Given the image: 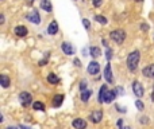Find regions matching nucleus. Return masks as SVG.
Returning a JSON list of instances; mask_svg holds the SVG:
<instances>
[{
	"instance_id": "obj_25",
	"label": "nucleus",
	"mask_w": 154,
	"mask_h": 129,
	"mask_svg": "<svg viewBox=\"0 0 154 129\" xmlns=\"http://www.w3.org/2000/svg\"><path fill=\"white\" fill-rule=\"evenodd\" d=\"M105 58H107L108 62H110V59L112 58V50H111V48H107V51H105Z\"/></svg>"
},
{
	"instance_id": "obj_24",
	"label": "nucleus",
	"mask_w": 154,
	"mask_h": 129,
	"mask_svg": "<svg viewBox=\"0 0 154 129\" xmlns=\"http://www.w3.org/2000/svg\"><path fill=\"white\" fill-rule=\"evenodd\" d=\"M135 106H137V109H139V110H143V108H145V105H143V102L142 101H135Z\"/></svg>"
},
{
	"instance_id": "obj_11",
	"label": "nucleus",
	"mask_w": 154,
	"mask_h": 129,
	"mask_svg": "<svg viewBox=\"0 0 154 129\" xmlns=\"http://www.w3.org/2000/svg\"><path fill=\"white\" fill-rule=\"evenodd\" d=\"M15 34H16V36H20V38H23V36H26L27 35V32H29V30L26 28L24 26H18V27H15Z\"/></svg>"
},
{
	"instance_id": "obj_21",
	"label": "nucleus",
	"mask_w": 154,
	"mask_h": 129,
	"mask_svg": "<svg viewBox=\"0 0 154 129\" xmlns=\"http://www.w3.org/2000/svg\"><path fill=\"white\" fill-rule=\"evenodd\" d=\"M89 96H91V90H84L81 91V101L86 102L89 99Z\"/></svg>"
},
{
	"instance_id": "obj_2",
	"label": "nucleus",
	"mask_w": 154,
	"mask_h": 129,
	"mask_svg": "<svg viewBox=\"0 0 154 129\" xmlns=\"http://www.w3.org/2000/svg\"><path fill=\"white\" fill-rule=\"evenodd\" d=\"M111 39H112L113 42H116L118 44H120V43H123L124 39H126V32H124L123 30H115V31L111 32Z\"/></svg>"
},
{
	"instance_id": "obj_33",
	"label": "nucleus",
	"mask_w": 154,
	"mask_h": 129,
	"mask_svg": "<svg viewBox=\"0 0 154 129\" xmlns=\"http://www.w3.org/2000/svg\"><path fill=\"white\" fill-rule=\"evenodd\" d=\"M20 129H29V128H26V126H22V128Z\"/></svg>"
},
{
	"instance_id": "obj_1",
	"label": "nucleus",
	"mask_w": 154,
	"mask_h": 129,
	"mask_svg": "<svg viewBox=\"0 0 154 129\" xmlns=\"http://www.w3.org/2000/svg\"><path fill=\"white\" fill-rule=\"evenodd\" d=\"M139 63V51H132L128 56H127V67H128L131 71H134L138 67Z\"/></svg>"
},
{
	"instance_id": "obj_28",
	"label": "nucleus",
	"mask_w": 154,
	"mask_h": 129,
	"mask_svg": "<svg viewBox=\"0 0 154 129\" xmlns=\"http://www.w3.org/2000/svg\"><path fill=\"white\" fill-rule=\"evenodd\" d=\"M103 3V0H92V4L95 5V7H100Z\"/></svg>"
},
{
	"instance_id": "obj_35",
	"label": "nucleus",
	"mask_w": 154,
	"mask_h": 129,
	"mask_svg": "<svg viewBox=\"0 0 154 129\" xmlns=\"http://www.w3.org/2000/svg\"><path fill=\"white\" fill-rule=\"evenodd\" d=\"M137 1H140V0H137Z\"/></svg>"
},
{
	"instance_id": "obj_18",
	"label": "nucleus",
	"mask_w": 154,
	"mask_h": 129,
	"mask_svg": "<svg viewBox=\"0 0 154 129\" xmlns=\"http://www.w3.org/2000/svg\"><path fill=\"white\" fill-rule=\"evenodd\" d=\"M107 91H108L107 85H103L101 87H100V91H99V101L100 102H104V96H105Z\"/></svg>"
},
{
	"instance_id": "obj_6",
	"label": "nucleus",
	"mask_w": 154,
	"mask_h": 129,
	"mask_svg": "<svg viewBox=\"0 0 154 129\" xmlns=\"http://www.w3.org/2000/svg\"><path fill=\"white\" fill-rule=\"evenodd\" d=\"M89 118H91L92 122H95V124L100 122L103 118V112L101 110H93V112L91 113V116H89Z\"/></svg>"
},
{
	"instance_id": "obj_34",
	"label": "nucleus",
	"mask_w": 154,
	"mask_h": 129,
	"mask_svg": "<svg viewBox=\"0 0 154 129\" xmlns=\"http://www.w3.org/2000/svg\"><path fill=\"white\" fill-rule=\"evenodd\" d=\"M122 129H131V128H128V126H126V128H122Z\"/></svg>"
},
{
	"instance_id": "obj_17",
	"label": "nucleus",
	"mask_w": 154,
	"mask_h": 129,
	"mask_svg": "<svg viewBox=\"0 0 154 129\" xmlns=\"http://www.w3.org/2000/svg\"><path fill=\"white\" fill-rule=\"evenodd\" d=\"M47 81H49V83H51V85H57V83L59 82V78L57 77L54 73H50V74L47 75Z\"/></svg>"
},
{
	"instance_id": "obj_30",
	"label": "nucleus",
	"mask_w": 154,
	"mask_h": 129,
	"mask_svg": "<svg viewBox=\"0 0 154 129\" xmlns=\"http://www.w3.org/2000/svg\"><path fill=\"white\" fill-rule=\"evenodd\" d=\"M0 23H4V15H2V16H0Z\"/></svg>"
},
{
	"instance_id": "obj_3",
	"label": "nucleus",
	"mask_w": 154,
	"mask_h": 129,
	"mask_svg": "<svg viewBox=\"0 0 154 129\" xmlns=\"http://www.w3.org/2000/svg\"><path fill=\"white\" fill-rule=\"evenodd\" d=\"M27 19H29L31 23H34V24H39L41 23V16H39V13H38L37 10L30 11V12L27 13Z\"/></svg>"
},
{
	"instance_id": "obj_12",
	"label": "nucleus",
	"mask_w": 154,
	"mask_h": 129,
	"mask_svg": "<svg viewBox=\"0 0 154 129\" xmlns=\"http://www.w3.org/2000/svg\"><path fill=\"white\" fill-rule=\"evenodd\" d=\"M143 75L145 77H149V78H153L154 77V64H149V66H146L145 69L142 70Z\"/></svg>"
},
{
	"instance_id": "obj_22",
	"label": "nucleus",
	"mask_w": 154,
	"mask_h": 129,
	"mask_svg": "<svg viewBox=\"0 0 154 129\" xmlns=\"http://www.w3.org/2000/svg\"><path fill=\"white\" fill-rule=\"evenodd\" d=\"M32 108H34L35 110H45V105H43L42 102H39V101L34 102V104H32Z\"/></svg>"
},
{
	"instance_id": "obj_32",
	"label": "nucleus",
	"mask_w": 154,
	"mask_h": 129,
	"mask_svg": "<svg viewBox=\"0 0 154 129\" xmlns=\"http://www.w3.org/2000/svg\"><path fill=\"white\" fill-rule=\"evenodd\" d=\"M5 129H16L15 126H8V128H5Z\"/></svg>"
},
{
	"instance_id": "obj_10",
	"label": "nucleus",
	"mask_w": 154,
	"mask_h": 129,
	"mask_svg": "<svg viewBox=\"0 0 154 129\" xmlns=\"http://www.w3.org/2000/svg\"><path fill=\"white\" fill-rule=\"evenodd\" d=\"M72 125L74 129H85L86 128V122L83 120V118H76V120L72 122Z\"/></svg>"
},
{
	"instance_id": "obj_15",
	"label": "nucleus",
	"mask_w": 154,
	"mask_h": 129,
	"mask_svg": "<svg viewBox=\"0 0 154 129\" xmlns=\"http://www.w3.org/2000/svg\"><path fill=\"white\" fill-rule=\"evenodd\" d=\"M41 8H42L43 11H46V12H51L53 7H51L50 0H42V1H41Z\"/></svg>"
},
{
	"instance_id": "obj_5",
	"label": "nucleus",
	"mask_w": 154,
	"mask_h": 129,
	"mask_svg": "<svg viewBox=\"0 0 154 129\" xmlns=\"http://www.w3.org/2000/svg\"><path fill=\"white\" fill-rule=\"evenodd\" d=\"M19 99H20L23 106H29V105L31 104V94L27 93V91H23V93H20V96H19Z\"/></svg>"
},
{
	"instance_id": "obj_8",
	"label": "nucleus",
	"mask_w": 154,
	"mask_h": 129,
	"mask_svg": "<svg viewBox=\"0 0 154 129\" xmlns=\"http://www.w3.org/2000/svg\"><path fill=\"white\" fill-rule=\"evenodd\" d=\"M61 50L64 51L66 55H73L74 54V50H73V47H72V44H70L69 42H64L61 44Z\"/></svg>"
},
{
	"instance_id": "obj_26",
	"label": "nucleus",
	"mask_w": 154,
	"mask_h": 129,
	"mask_svg": "<svg viewBox=\"0 0 154 129\" xmlns=\"http://www.w3.org/2000/svg\"><path fill=\"white\" fill-rule=\"evenodd\" d=\"M86 85H88V83H86V81H85V79L81 81V82H80V90H81V91L86 90Z\"/></svg>"
},
{
	"instance_id": "obj_16",
	"label": "nucleus",
	"mask_w": 154,
	"mask_h": 129,
	"mask_svg": "<svg viewBox=\"0 0 154 129\" xmlns=\"http://www.w3.org/2000/svg\"><path fill=\"white\" fill-rule=\"evenodd\" d=\"M62 101H64V96H62V94H57V96H54V98H53L54 108H59V106H61Z\"/></svg>"
},
{
	"instance_id": "obj_9",
	"label": "nucleus",
	"mask_w": 154,
	"mask_h": 129,
	"mask_svg": "<svg viewBox=\"0 0 154 129\" xmlns=\"http://www.w3.org/2000/svg\"><path fill=\"white\" fill-rule=\"evenodd\" d=\"M99 70H100V64L97 63V62L92 61L91 63L88 64V73H89V74H97V73H99Z\"/></svg>"
},
{
	"instance_id": "obj_23",
	"label": "nucleus",
	"mask_w": 154,
	"mask_h": 129,
	"mask_svg": "<svg viewBox=\"0 0 154 129\" xmlns=\"http://www.w3.org/2000/svg\"><path fill=\"white\" fill-rule=\"evenodd\" d=\"M95 20L99 22L100 24H107V19H105L104 16H101V15H96L95 16Z\"/></svg>"
},
{
	"instance_id": "obj_13",
	"label": "nucleus",
	"mask_w": 154,
	"mask_h": 129,
	"mask_svg": "<svg viewBox=\"0 0 154 129\" xmlns=\"http://www.w3.org/2000/svg\"><path fill=\"white\" fill-rule=\"evenodd\" d=\"M47 32L50 35H56L57 32H58V23H57L56 20H53L50 24H49V27H47Z\"/></svg>"
},
{
	"instance_id": "obj_19",
	"label": "nucleus",
	"mask_w": 154,
	"mask_h": 129,
	"mask_svg": "<svg viewBox=\"0 0 154 129\" xmlns=\"http://www.w3.org/2000/svg\"><path fill=\"white\" fill-rule=\"evenodd\" d=\"M0 83H2V86L4 89H7L8 86H10V78H8V75H0Z\"/></svg>"
},
{
	"instance_id": "obj_27",
	"label": "nucleus",
	"mask_w": 154,
	"mask_h": 129,
	"mask_svg": "<svg viewBox=\"0 0 154 129\" xmlns=\"http://www.w3.org/2000/svg\"><path fill=\"white\" fill-rule=\"evenodd\" d=\"M83 24H84V27H85L86 30H88L89 27H91V23H89L88 19H83Z\"/></svg>"
},
{
	"instance_id": "obj_29",
	"label": "nucleus",
	"mask_w": 154,
	"mask_h": 129,
	"mask_svg": "<svg viewBox=\"0 0 154 129\" xmlns=\"http://www.w3.org/2000/svg\"><path fill=\"white\" fill-rule=\"evenodd\" d=\"M73 63H74V64H76V66H77V67H80V66H81L80 61H78V59H77V58H76V59H74V61H73Z\"/></svg>"
},
{
	"instance_id": "obj_14",
	"label": "nucleus",
	"mask_w": 154,
	"mask_h": 129,
	"mask_svg": "<svg viewBox=\"0 0 154 129\" xmlns=\"http://www.w3.org/2000/svg\"><path fill=\"white\" fill-rule=\"evenodd\" d=\"M115 97H116L115 91H113V90H108L107 93H105V96H104V102L110 104V102H112L113 99H115Z\"/></svg>"
},
{
	"instance_id": "obj_4",
	"label": "nucleus",
	"mask_w": 154,
	"mask_h": 129,
	"mask_svg": "<svg viewBox=\"0 0 154 129\" xmlns=\"http://www.w3.org/2000/svg\"><path fill=\"white\" fill-rule=\"evenodd\" d=\"M132 90H134V94L137 97H143L145 90H143V86L139 81H134V83H132Z\"/></svg>"
},
{
	"instance_id": "obj_31",
	"label": "nucleus",
	"mask_w": 154,
	"mask_h": 129,
	"mask_svg": "<svg viewBox=\"0 0 154 129\" xmlns=\"http://www.w3.org/2000/svg\"><path fill=\"white\" fill-rule=\"evenodd\" d=\"M27 1V4H32V3H34V0H26Z\"/></svg>"
},
{
	"instance_id": "obj_20",
	"label": "nucleus",
	"mask_w": 154,
	"mask_h": 129,
	"mask_svg": "<svg viewBox=\"0 0 154 129\" xmlns=\"http://www.w3.org/2000/svg\"><path fill=\"white\" fill-rule=\"evenodd\" d=\"M89 53H91V55L93 56V58H97V56H100L101 51H100V48L97 47V46H92L91 50H89Z\"/></svg>"
},
{
	"instance_id": "obj_7",
	"label": "nucleus",
	"mask_w": 154,
	"mask_h": 129,
	"mask_svg": "<svg viewBox=\"0 0 154 129\" xmlns=\"http://www.w3.org/2000/svg\"><path fill=\"white\" fill-rule=\"evenodd\" d=\"M104 78H105V81H107L108 83H112L113 78H112V70H111V64H110V62H108V63L105 64V69H104Z\"/></svg>"
}]
</instances>
